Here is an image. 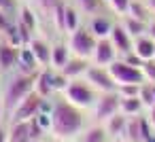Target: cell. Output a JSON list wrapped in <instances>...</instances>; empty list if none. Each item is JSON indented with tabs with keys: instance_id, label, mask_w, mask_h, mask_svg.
<instances>
[{
	"instance_id": "1",
	"label": "cell",
	"mask_w": 155,
	"mask_h": 142,
	"mask_svg": "<svg viewBox=\"0 0 155 142\" xmlns=\"http://www.w3.org/2000/svg\"><path fill=\"white\" fill-rule=\"evenodd\" d=\"M89 119L83 108L70 104L64 95H53V108H51V131L49 136L74 142L79 134L87 127Z\"/></svg>"
},
{
	"instance_id": "2",
	"label": "cell",
	"mask_w": 155,
	"mask_h": 142,
	"mask_svg": "<svg viewBox=\"0 0 155 142\" xmlns=\"http://www.w3.org/2000/svg\"><path fill=\"white\" fill-rule=\"evenodd\" d=\"M34 81L36 74H24V72H11L5 87H2V102H5V115L11 117V112L15 110V106L34 91Z\"/></svg>"
},
{
	"instance_id": "3",
	"label": "cell",
	"mask_w": 155,
	"mask_h": 142,
	"mask_svg": "<svg viewBox=\"0 0 155 142\" xmlns=\"http://www.w3.org/2000/svg\"><path fill=\"white\" fill-rule=\"evenodd\" d=\"M70 104H74V106H79V108H83V110H91V106L98 102V98H100V91H96L94 89V85L83 76V79H72L70 83H68V87L64 89V93H62Z\"/></svg>"
},
{
	"instance_id": "4",
	"label": "cell",
	"mask_w": 155,
	"mask_h": 142,
	"mask_svg": "<svg viewBox=\"0 0 155 142\" xmlns=\"http://www.w3.org/2000/svg\"><path fill=\"white\" fill-rule=\"evenodd\" d=\"M96 45H98V38L94 36V32H91L87 26H81V28H77L72 34H68V47H70V53L77 55V57L91 60Z\"/></svg>"
},
{
	"instance_id": "5",
	"label": "cell",
	"mask_w": 155,
	"mask_h": 142,
	"mask_svg": "<svg viewBox=\"0 0 155 142\" xmlns=\"http://www.w3.org/2000/svg\"><path fill=\"white\" fill-rule=\"evenodd\" d=\"M108 72H110V76L115 79L117 87H119V85H142V83H144L142 70H140L138 66L127 64L123 57L115 60V62L108 66Z\"/></svg>"
},
{
	"instance_id": "6",
	"label": "cell",
	"mask_w": 155,
	"mask_h": 142,
	"mask_svg": "<svg viewBox=\"0 0 155 142\" xmlns=\"http://www.w3.org/2000/svg\"><path fill=\"white\" fill-rule=\"evenodd\" d=\"M119 102H121V98H119V93L117 91H108V93H100V98H98V102L91 106V115H89V121H94V123H104L106 119H110L113 115H117L119 112Z\"/></svg>"
},
{
	"instance_id": "7",
	"label": "cell",
	"mask_w": 155,
	"mask_h": 142,
	"mask_svg": "<svg viewBox=\"0 0 155 142\" xmlns=\"http://www.w3.org/2000/svg\"><path fill=\"white\" fill-rule=\"evenodd\" d=\"M43 100H45V98H41L36 91H32L30 95H26V98L15 106V110L11 112L9 123H17V121H30V119H34V117L38 115L41 106H43Z\"/></svg>"
},
{
	"instance_id": "8",
	"label": "cell",
	"mask_w": 155,
	"mask_h": 142,
	"mask_svg": "<svg viewBox=\"0 0 155 142\" xmlns=\"http://www.w3.org/2000/svg\"><path fill=\"white\" fill-rule=\"evenodd\" d=\"M85 79H87V81L94 85V89L100 91V93L117 91V83H115V79L110 76L108 68H104V66H96V64H91V66L87 68V72H85Z\"/></svg>"
},
{
	"instance_id": "9",
	"label": "cell",
	"mask_w": 155,
	"mask_h": 142,
	"mask_svg": "<svg viewBox=\"0 0 155 142\" xmlns=\"http://www.w3.org/2000/svg\"><path fill=\"white\" fill-rule=\"evenodd\" d=\"M151 123L147 119V115H138V117H130L127 119V127H125V136L130 142H144V138L151 134Z\"/></svg>"
},
{
	"instance_id": "10",
	"label": "cell",
	"mask_w": 155,
	"mask_h": 142,
	"mask_svg": "<svg viewBox=\"0 0 155 142\" xmlns=\"http://www.w3.org/2000/svg\"><path fill=\"white\" fill-rule=\"evenodd\" d=\"M115 60H119V53H117V49L113 47V43H110L108 38H98V45H96L94 55H91V64L108 68Z\"/></svg>"
},
{
	"instance_id": "11",
	"label": "cell",
	"mask_w": 155,
	"mask_h": 142,
	"mask_svg": "<svg viewBox=\"0 0 155 142\" xmlns=\"http://www.w3.org/2000/svg\"><path fill=\"white\" fill-rule=\"evenodd\" d=\"M108 40L113 43V47L117 49V53H119V57H123V55H127V53H132V47H134V38L127 34V30L119 24V19L115 21V26H113V32H110V36H108Z\"/></svg>"
},
{
	"instance_id": "12",
	"label": "cell",
	"mask_w": 155,
	"mask_h": 142,
	"mask_svg": "<svg viewBox=\"0 0 155 142\" xmlns=\"http://www.w3.org/2000/svg\"><path fill=\"white\" fill-rule=\"evenodd\" d=\"M17 60H19V47L0 40V74H11L17 68Z\"/></svg>"
},
{
	"instance_id": "13",
	"label": "cell",
	"mask_w": 155,
	"mask_h": 142,
	"mask_svg": "<svg viewBox=\"0 0 155 142\" xmlns=\"http://www.w3.org/2000/svg\"><path fill=\"white\" fill-rule=\"evenodd\" d=\"M28 47H30V51L34 53L36 62L41 64V68L51 66V43H49L47 38H43V36H32L30 43H28Z\"/></svg>"
},
{
	"instance_id": "14",
	"label": "cell",
	"mask_w": 155,
	"mask_h": 142,
	"mask_svg": "<svg viewBox=\"0 0 155 142\" xmlns=\"http://www.w3.org/2000/svg\"><path fill=\"white\" fill-rule=\"evenodd\" d=\"M113 26H115V21L102 11V13H96V15H91L89 17V21H87V28L94 32V36L96 38H108L110 36V32H113Z\"/></svg>"
},
{
	"instance_id": "15",
	"label": "cell",
	"mask_w": 155,
	"mask_h": 142,
	"mask_svg": "<svg viewBox=\"0 0 155 142\" xmlns=\"http://www.w3.org/2000/svg\"><path fill=\"white\" fill-rule=\"evenodd\" d=\"M74 142H110V136L106 134V129H104L102 123L89 121L87 127L79 134V138H77Z\"/></svg>"
},
{
	"instance_id": "16",
	"label": "cell",
	"mask_w": 155,
	"mask_h": 142,
	"mask_svg": "<svg viewBox=\"0 0 155 142\" xmlns=\"http://www.w3.org/2000/svg\"><path fill=\"white\" fill-rule=\"evenodd\" d=\"M70 57H72V53H70V47H68L66 40H55V43H51V68L62 70V68L68 64Z\"/></svg>"
},
{
	"instance_id": "17",
	"label": "cell",
	"mask_w": 155,
	"mask_h": 142,
	"mask_svg": "<svg viewBox=\"0 0 155 142\" xmlns=\"http://www.w3.org/2000/svg\"><path fill=\"white\" fill-rule=\"evenodd\" d=\"M15 70L24 72V74H36L41 70V64L36 62V57H34V53L30 51L28 45L19 47V60H17V68Z\"/></svg>"
},
{
	"instance_id": "18",
	"label": "cell",
	"mask_w": 155,
	"mask_h": 142,
	"mask_svg": "<svg viewBox=\"0 0 155 142\" xmlns=\"http://www.w3.org/2000/svg\"><path fill=\"white\" fill-rule=\"evenodd\" d=\"M132 51H134L142 62L155 60V40H153L149 34H142V36L134 38V47H132Z\"/></svg>"
},
{
	"instance_id": "19",
	"label": "cell",
	"mask_w": 155,
	"mask_h": 142,
	"mask_svg": "<svg viewBox=\"0 0 155 142\" xmlns=\"http://www.w3.org/2000/svg\"><path fill=\"white\" fill-rule=\"evenodd\" d=\"M89 66H91V60H85V57H77V55H72V57L68 60V64L62 68V72H64L70 81H72V79H83Z\"/></svg>"
},
{
	"instance_id": "20",
	"label": "cell",
	"mask_w": 155,
	"mask_h": 142,
	"mask_svg": "<svg viewBox=\"0 0 155 142\" xmlns=\"http://www.w3.org/2000/svg\"><path fill=\"white\" fill-rule=\"evenodd\" d=\"M34 91H36L41 98H51V95H55V91H53V85H51V66H47V68H41V70L36 72Z\"/></svg>"
},
{
	"instance_id": "21",
	"label": "cell",
	"mask_w": 155,
	"mask_h": 142,
	"mask_svg": "<svg viewBox=\"0 0 155 142\" xmlns=\"http://www.w3.org/2000/svg\"><path fill=\"white\" fill-rule=\"evenodd\" d=\"M127 119H130V117H125L123 112H117V115H113L110 119H106V121L102 123L104 129H106V134L110 136V140H115V138H123V136H125Z\"/></svg>"
},
{
	"instance_id": "22",
	"label": "cell",
	"mask_w": 155,
	"mask_h": 142,
	"mask_svg": "<svg viewBox=\"0 0 155 142\" xmlns=\"http://www.w3.org/2000/svg\"><path fill=\"white\" fill-rule=\"evenodd\" d=\"M32 36H36V30H38V17H36V11L26 2V5H21L19 7V11H17V17H15Z\"/></svg>"
},
{
	"instance_id": "23",
	"label": "cell",
	"mask_w": 155,
	"mask_h": 142,
	"mask_svg": "<svg viewBox=\"0 0 155 142\" xmlns=\"http://www.w3.org/2000/svg\"><path fill=\"white\" fill-rule=\"evenodd\" d=\"M81 11L74 7V5H68L66 2V9H64V21H62V32L68 36L72 34L77 28H81Z\"/></svg>"
},
{
	"instance_id": "24",
	"label": "cell",
	"mask_w": 155,
	"mask_h": 142,
	"mask_svg": "<svg viewBox=\"0 0 155 142\" xmlns=\"http://www.w3.org/2000/svg\"><path fill=\"white\" fill-rule=\"evenodd\" d=\"M9 142H32L30 121L9 123Z\"/></svg>"
},
{
	"instance_id": "25",
	"label": "cell",
	"mask_w": 155,
	"mask_h": 142,
	"mask_svg": "<svg viewBox=\"0 0 155 142\" xmlns=\"http://www.w3.org/2000/svg\"><path fill=\"white\" fill-rule=\"evenodd\" d=\"M119 24L127 30V34H130L132 38H138V36L147 34V24H149V21H142V19H136V17L123 15V17H119Z\"/></svg>"
},
{
	"instance_id": "26",
	"label": "cell",
	"mask_w": 155,
	"mask_h": 142,
	"mask_svg": "<svg viewBox=\"0 0 155 142\" xmlns=\"http://www.w3.org/2000/svg\"><path fill=\"white\" fill-rule=\"evenodd\" d=\"M119 98H121V95H119ZM119 112H123L125 117H138V115L144 112V106H142V102L138 100V95H134V98H121V102H119Z\"/></svg>"
},
{
	"instance_id": "27",
	"label": "cell",
	"mask_w": 155,
	"mask_h": 142,
	"mask_svg": "<svg viewBox=\"0 0 155 142\" xmlns=\"http://www.w3.org/2000/svg\"><path fill=\"white\" fill-rule=\"evenodd\" d=\"M127 15H130V17H136V19H142V21H149V19L153 17V11L149 9V2H147V0H132Z\"/></svg>"
},
{
	"instance_id": "28",
	"label": "cell",
	"mask_w": 155,
	"mask_h": 142,
	"mask_svg": "<svg viewBox=\"0 0 155 142\" xmlns=\"http://www.w3.org/2000/svg\"><path fill=\"white\" fill-rule=\"evenodd\" d=\"M74 7H77L81 13H85L87 17H91V15L104 11L106 2H104V0H74Z\"/></svg>"
},
{
	"instance_id": "29",
	"label": "cell",
	"mask_w": 155,
	"mask_h": 142,
	"mask_svg": "<svg viewBox=\"0 0 155 142\" xmlns=\"http://www.w3.org/2000/svg\"><path fill=\"white\" fill-rule=\"evenodd\" d=\"M68 83H70V79H68V76H66L62 70L51 68V85H53L55 95H62V93H64V89L68 87Z\"/></svg>"
},
{
	"instance_id": "30",
	"label": "cell",
	"mask_w": 155,
	"mask_h": 142,
	"mask_svg": "<svg viewBox=\"0 0 155 142\" xmlns=\"http://www.w3.org/2000/svg\"><path fill=\"white\" fill-rule=\"evenodd\" d=\"M138 100L142 102L144 110H147V108H151V106L155 104V91H153V83H142V85L138 87Z\"/></svg>"
},
{
	"instance_id": "31",
	"label": "cell",
	"mask_w": 155,
	"mask_h": 142,
	"mask_svg": "<svg viewBox=\"0 0 155 142\" xmlns=\"http://www.w3.org/2000/svg\"><path fill=\"white\" fill-rule=\"evenodd\" d=\"M130 2H132V0H108L106 7H108V9L117 15V19H119V17L127 15V11H130Z\"/></svg>"
},
{
	"instance_id": "32",
	"label": "cell",
	"mask_w": 155,
	"mask_h": 142,
	"mask_svg": "<svg viewBox=\"0 0 155 142\" xmlns=\"http://www.w3.org/2000/svg\"><path fill=\"white\" fill-rule=\"evenodd\" d=\"M19 0H0V11H2L5 15H9L11 19L17 17V11H19Z\"/></svg>"
},
{
	"instance_id": "33",
	"label": "cell",
	"mask_w": 155,
	"mask_h": 142,
	"mask_svg": "<svg viewBox=\"0 0 155 142\" xmlns=\"http://www.w3.org/2000/svg\"><path fill=\"white\" fill-rule=\"evenodd\" d=\"M142 70V76H144V83H155V60H149V62H142L140 66Z\"/></svg>"
},
{
	"instance_id": "34",
	"label": "cell",
	"mask_w": 155,
	"mask_h": 142,
	"mask_svg": "<svg viewBox=\"0 0 155 142\" xmlns=\"http://www.w3.org/2000/svg\"><path fill=\"white\" fill-rule=\"evenodd\" d=\"M138 87L140 85H119L117 87V93L121 98H134V95H138Z\"/></svg>"
},
{
	"instance_id": "35",
	"label": "cell",
	"mask_w": 155,
	"mask_h": 142,
	"mask_svg": "<svg viewBox=\"0 0 155 142\" xmlns=\"http://www.w3.org/2000/svg\"><path fill=\"white\" fill-rule=\"evenodd\" d=\"M144 115H147V119H149V123H151V127L155 129V104H153L151 108H147V110H144Z\"/></svg>"
},
{
	"instance_id": "36",
	"label": "cell",
	"mask_w": 155,
	"mask_h": 142,
	"mask_svg": "<svg viewBox=\"0 0 155 142\" xmlns=\"http://www.w3.org/2000/svg\"><path fill=\"white\" fill-rule=\"evenodd\" d=\"M147 34L155 40V15H153V17L149 19V24H147Z\"/></svg>"
},
{
	"instance_id": "37",
	"label": "cell",
	"mask_w": 155,
	"mask_h": 142,
	"mask_svg": "<svg viewBox=\"0 0 155 142\" xmlns=\"http://www.w3.org/2000/svg\"><path fill=\"white\" fill-rule=\"evenodd\" d=\"M0 142H9V127L0 123Z\"/></svg>"
},
{
	"instance_id": "38",
	"label": "cell",
	"mask_w": 155,
	"mask_h": 142,
	"mask_svg": "<svg viewBox=\"0 0 155 142\" xmlns=\"http://www.w3.org/2000/svg\"><path fill=\"white\" fill-rule=\"evenodd\" d=\"M144 142H155V129H151V134L144 138Z\"/></svg>"
},
{
	"instance_id": "39",
	"label": "cell",
	"mask_w": 155,
	"mask_h": 142,
	"mask_svg": "<svg viewBox=\"0 0 155 142\" xmlns=\"http://www.w3.org/2000/svg\"><path fill=\"white\" fill-rule=\"evenodd\" d=\"M43 142H66V140H60V138H53V136H49L47 140H43Z\"/></svg>"
},
{
	"instance_id": "40",
	"label": "cell",
	"mask_w": 155,
	"mask_h": 142,
	"mask_svg": "<svg viewBox=\"0 0 155 142\" xmlns=\"http://www.w3.org/2000/svg\"><path fill=\"white\" fill-rule=\"evenodd\" d=\"M147 2H149V9H151L153 15H155V0H147Z\"/></svg>"
},
{
	"instance_id": "41",
	"label": "cell",
	"mask_w": 155,
	"mask_h": 142,
	"mask_svg": "<svg viewBox=\"0 0 155 142\" xmlns=\"http://www.w3.org/2000/svg\"><path fill=\"white\" fill-rule=\"evenodd\" d=\"M110 142H130L127 138H115V140H110Z\"/></svg>"
},
{
	"instance_id": "42",
	"label": "cell",
	"mask_w": 155,
	"mask_h": 142,
	"mask_svg": "<svg viewBox=\"0 0 155 142\" xmlns=\"http://www.w3.org/2000/svg\"><path fill=\"white\" fill-rule=\"evenodd\" d=\"M32 142H43V140H32Z\"/></svg>"
},
{
	"instance_id": "43",
	"label": "cell",
	"mask_w": 155,
	"mask_h": 142,
	"mask_svg": "<svg viewBox=\"0 0 155 142\" xmlns=\"http://www.w3.org/2000/svg\"><path fill=\"white\" fill-rule=\"evenodd\" d=\"M0 40H2V32H0Z\"/></svg>"
},
{
	"instance_id": "44",
	"label": "cell",
	"mask_w": 155,
	"mask_h": 142,
	"mask_svg": "<svg viewBox=\"0 0 155 142\" xmlns=\"http://www.w3.org/2000/svg\"><path fill=\"white\" fill-rule=\"evenodd\" d=\"M104 2H108V0H104Z\"/></svg>"
}]
</instances>
